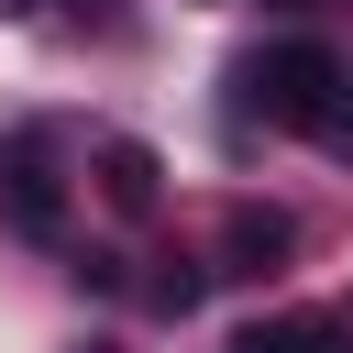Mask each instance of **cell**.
Returning <instances> with one entry per match:
<instances>
[{
  "mask_svg": "<svg viewBox=\"0 0 353 353\" xmlns=\"http://www.w3.org/2000/svg\"><path fill=\"white\" fill-rule=\"evenodd\" d=\"M353 88V66L320 44V33H276L254 55H232V121H265V132H309L331 121V99Z\"/></svg>",
  "mask_w": 353,
  "mask_h": 353,
  "instance_id": "obj_1",
  "label": "cell"
},
{
  "mask_svg": "<svg viewBox=\"0 0 353 353\" xmlns=\"http://www.w3.org/2000/svg\"><path fill=\"white\" fill-rule=\"evenodd\" d=\"M0 232L66 243V176H55V132H44V121L0 132Z\"/></svg>",
  "mask_w": 353,
  "mask_h": 353,
  "instance_id": "obj_2",
  "label": "cell"
},
{
  "mask_svg": "<svg viewBox=\"0 0 353 353\" xmlns=\"http://www.w3.org/2000/svg\"><path fill=\"white\" fill-rule=\"evenodd\" d=\"M287 254H298V221L276 199H232L221 243H210V276H287Z\"/></svg>",
  "mask_w": 353,
  "mask_h": 353,
  "instance_id": "obj_3",
  "label": "cell"
},
{
  "mask_svg": "<svg viewBox=\"0 0 353 353\" xmlns=\"http://www.w3.org/2000/svg\"><path fill=\"white\" fill-rule=\"evenodd\" d=\"M88 176H99V199H110L121 221H154V210H165V154H154L143 132H99V143H88Z\"/></svg>",
  "mask_w": 353,
  "mask_h": 353,
  "instance_id": "obj_4",
  "label": "cell"
},
{
  "mask_svg": "<svg viewBox=\"0 0 353 353\" xmlns=\"http://www.w3.org/2000/svg\"><path fill=\"white\" fill-rule=\"evenodd\" d=\"M232 353H353V331H342L331 309H287V320H254V331H232Z\"/></svg>",
  "mask_w": 353,
  "mask_h": 353,
  "instance_id": "obj_5",
  "label": "cell"
},
{
  "mask_svg": "<svg viewBox=\"0 0 353 353\" xmlns=\"http://www.w3.org/2000/svg\"><path fill=\"white\" fill-rule=\"evenodd\" d=\"M143 298H154L165 320H188V309L210 298V254H176V265H154V276H143Z\"/></svg>",
  "mask_w": 353,
  "mask_h": 353,
  "instance_id": "obj_6",
  "label": "cell"
},
{
  "mask_svg": "<svg viewBox=\"0 0 353 353\" xmlns=\"http://www.w3.org/2000/svg\"><path fill=\"white\" fill-rule=\"evenodd\" d=\"M320 154H353V88L331 99V121H320Z\"/></svg>",
  "mask_w": 353,
  "mask_h": 353,
  "instance_id": "obj_7",
  "label": "cell"
},
{
  "mask_svg": "<svg viewBox=\"0 0 353 353\" xmlns=\"http://www.w3.org/2000/svg\"><path fill=\"white\" fill-rule=\"evenodd\" d=\"M66 22H99V33H121V0H66Z\"/></svg>",
  "mask_w": 353,
  "mask_h": 353,
  "instance_id": "obj_8",
  "label": "cell"
},
{
  "mask_svg": "<svg viewBox=\"0 0 353 353\" xmlns=\"http://www.w3.org/2000/svg\"><path fill=\"white\" fill-rule=\"evenodd\" d=\"M77 353H121V342H77Z\"/></svg>",
  "mask_w": 353,
  "mask_h": 353,
  "instance_id": "obj_9",
  "label": "cell"
},
{
  "mask_svg": "<svg viewBox=\"0 0 353 353\" xmlns=\"http://www.w3.org/2000/svg\"><path fill=\"white\" fill-rule=\"evenodd\" d=\"M0 11H33V0H0Z\"/></svg>",
  "mask_w": 353,
  "mask_h": 353,
  "instance_id": "obj_10",
  "label": "cell"
}]
</instances>
